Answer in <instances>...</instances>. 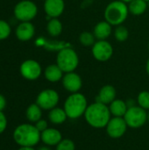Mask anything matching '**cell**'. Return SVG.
<instances>
[{"label": "cell", "instance_id": "obj_16", "mask_svg": "<svg viewBox=\"0 0 149 150\" xmlns=\"http://www.w3.org/2000/svg\"><path fill=\"white\" fill-rule=\"evenodd\" d=\"M35 33L34 26L29 21L22 22L16 29V36L21 41H27L31 40Z\"/></svg>", "mask_w": 149, "mask_h": 150}, {"label": "cell", "instance_id": "obj_3", "mask_svg": "<svg viewBox=\"0 0 149 150\" xmlns=\"http://www.w3.org/2000/svg\"><path fill=\"white\" fill-rule=\"evenodd\" d=\"M88 107V102L85 96L80 92L71 93L64 102V111L68 119L77 120L84 115Z\"/></svg>", "mask_w": 149, "mask_h": 150}, {"label": "cell", "instance_id": "obj_1", "mask_svg": "<svg viewBox=\"0 0 149 150\" xmlns=\"http://www.w3.org/2000/svg\"><path fill=\"white\" fill-rule=\"evenodd\" d=\"M84 118L86 122L94 128H104L111 120V112L107 105L95 102L88 105Z\"/></svg>", "mask_w": 149, "mask_h": 150}, {"label": "cell", "instance_id": "obj_34", "mask_svg": "<svg viewBox=\"0 0 149 150\" xmlns=\"http://www.w3.org/2000/svg\"><path fill=\"white\" fill-rule=\"evenodd\" d=\"M38 150H52L50 148H49V146H42V147H40V148H39V149Z\"/></svg>", "mask_w": 149, "mask_h": 150}, {"label": "cell", "instance_id": "obj_24", "mask_svg": "<svg viewBox=\"0 0 149 150\" xmlns=\"http://www.w3.org/2000/svg\"><path fill=\"white\" fill-rule=\"evenodd\" d=\"M114 36L115 39L119 41V42H123L125 40H127L128 36H129V32L127 30V28L122 25H119L117 26V28L114 31Z\"/></svg>", "mask_w": 149, "mask_h": 150}, {"label": "cell", "instance_id": "obj_33", "mask_svg": "<svg viewBox=\"0 0 149 150\" xmlns=\"http://www.w3.org/2000/svg\"><path fill=\"white\" fill-rule=\"evenodd\" d=\"M18 150H35L33 147H20Z\"/></svg>", "mask_w": 149, "mask_h": 150}, {"label": "cell", "instance_id": "obj_12", "mask_svg": "<svg viewBox=\"0 0 149 150\" xmlns=\"http://www.w3.org/2000/svg\"><path fill=\"white\" fill-rule=\"evenodd\" d=\"M61 81L64 89L70 93L78 92L83 86V81L81 76L74 71L66 73L63 76Z\"/></svg>", "mask_w": 149, "mask_h": 150}, {"label": "cell", "instance_id": "obj_39", "mask_svg": "<svg viewBox=\"0 0 149 150\" xmlns=\"http://www.w3.org/2000/svg\"><path fill=\"white\" fill-rule=\"evenodd\" d=\"M145 1H147V2H148L149 0H145Z\"/></svg>", "mask_w": 149, "mask_h": 150}, {"label": "cell", "instance_id": "obj_27", "mask_svg": "<svg viewBox=\"0 0 149 150\" xmlns=\"http://www.w3.org/2000/svg\"><path fill=\"white\" fill-rule=\"evenodd\" d=\"M55 150H76V146L73 141L69 139H62L56 146Z\"/></svg>", "mask_w": 149, "mask_h": 150}, {"label": "cell", "instance_id": "obj_11", "mask_svg": "<svg viewBox=\"0 0 149 150\" xmlns=\"http://www.w3.org/2000/svg\"><path fill=\"white\" fill-rule=\"evenodd\" d=\"M41 71L40 63L34 60H26L22 62L20 66V73L22 76L30 81L38 79L41 75Z\"/></svg>", "mask_w": 149, "mask_h": 150}, {"label": "cell", "instance_id": "obj_37", "mask_svg": "<svg viewBox=\"0 0 149 150\" xmlns=\"http://www.w3.org/2000/svg\"><path fill=\"white\" fill-rule=\"evenodd\" d=\"M148 121L149 122V110H148Z\"/></svg>", "mask_w": 149, "mask_h": 150}, {"label": "cell", "instance_id": "obj_14", "mask_svg": "<svg viewBox=\"0 0 149 150\" xmlns=\"http://www.w3.org/2000/svg\"><path fill=\"white\" fill-rule=\"evenodd\" d=\"M65 4L63 0H45L44 9L49 18H58L64 11Z\"/></svg>", "mask_w": 149, "mask_h": 150}, {"label": "cell", "instance_id": "obj_26", "mask_svg": "<svg viewBox=\"0 0 149 150\" xmlns=\"http://www.w3.org/2000/svg\"><path fill=\"white\" fill-rule=\"evenodd\" d=\"M137 104L145 110H149V91H143L137 97Z\"/></svg>", "mask_w": 149, "mask_h": 150}, {"label": "cell", "instance_id": "obj_22", "mask_svg": "<svg viewBox=\"0 0 149 150\" xmlns=\"http://www.w3.org/2000/svg\"><path fill=\"white\" fill-rule=\"evenodd\" d=\"M25 116L26 119L32 122V123H35L38 120H40L41 119L42 116V109L35 103V104H32L30 105L25 112Z\"/></svg>", "mask_w": 149, "mask_h": 150}, {"label": "cell", "instance_id": "obj_25", "mask_svg": "<svg viewBox=\"0 0 149 150\" xmlns=\"http://www.w3.org/2000/svg\"><path fill=\"white\" fill-rule=\"evenodd\" d=\"M79 40L83 46H85V47L93 46L95 43V36L93 33L90 32H83L80 34Z\"/></svg>", "mask_w": 149, "mask_h": 150}, {"label": "cell", "instance_id": "obj_15", "mask_svg": "<svg viewBox=\"0 0 149 150\" xmlns=\"http://www.w3.org/2000/svg\"><path fill=\"white\" fill-rule=\"evenodd\" d=\"M116 95L117 93L115 88L112 85L106 84L100 89L97 96L96 97L95 102L102 103L105 105H110L113 100L116 99Z\"/></svg>", "mask_w": 149, "mask_h": 150}, {"label": "cell", "instance_id": "obj_8", "mask_svg": "<svg viewBox=\"0 0 149 150\" xmlns=\"http://www.w3.org/2000/svg\"><path fill=\"white\" fill-rule=\"evenodd\" d=\"M60 100L58 92L52 89H47L40 91L36 98V104L45 111H50L57 106Z\"/></svg>", "mask_w": 149, "mask_h": 150}, {"label": "cell", "instance_id": "obj_6", "mask_svg": "<svg viewBox=\"0 0 149 150\" xmlns=\"http://www.w3.org/2000/svg\"><path fill=\"white\" fill-rule=\"evenodd\" d=\"M123 118L129 127L140 128L148 122V112L141 106L135 105L128 108Z\"/></svg>", "mask_w": 149, "mask_h": 150}, {"label": "cell", "instance_id": "obj_9", "mask_svg": "<svg viewBox=\"0 0 149 150\" xmlns=\"http://www.w3.org/2000/svg\"><path fill=\"white\" fill-rule=\"evenodd\" d=\"M105 127L106 133L111 138L119 139L126 134L128 126L123 117H113L111 118Z\"/></svg>", "mask_w": 149, "mask_h": 150}, {"label": "cell", "instance_id": "obj_36", "mask_svg": "<svg viewBox=\"0 0 149 150\" xmlns=\"http://www.w3.org/2000/svg\"><path fill=\"white\" fill-rule=\"evenodd\" d=\"M121 1H123V2H125V3H129V2H131V1H133V0H121Z\"/></svg>", "mask_w": 149, "mask_h": 150}, {"label": "cell", "instance_id": "obj_19", "mask_svg": "<svg viewBox=\"0 0 149 150\" xmlns=\"http://www.w3.org/2000/svg\"><path fill=\"white\" fill-rule=\"evenodd\" d=\"M109 109L113 117H124L128 107L126 101L122 99H115L109 105Z\"/></svg>", "mask_w": 149, "mask_h": 150}, {"label": "cell", "instance_id": "obj_31", "mask_svg": "<svg viewBox=\"0 0 149 150\" xmlns=\"http://www.w3.org/2000/svg\"><path fill=\"white\" fill-rule=\"evenodd\" d=\"M5 106H6V99L3 95L0 94V112H3Z\"/></svg>", "mask_w": 149, "mask_h": 150}, {"label": "cell", "instance_id": "obj_7", "mask_svg": "<svg viewBox=\"0 0 149 150\" xmlns=\"http://www.w3.org/2000/svg\"><path fill=\"white\" fill-rule=\"evenodd\" d=\"M37 12L38 8L36 4L30 0L20 1L14 8L15 17L22 22L32 20L37 15Z\"/></svg>", "mask_w": 149, "mask_h": 150}, {"label": "cell", "instance_id": "obj_28", "mask_svg": "<svg viewBox=\"0 0 149 150\" xmlns=\"http://www.w3.org/2000/svg\"><path fill=\"white\" fill-rule=\"evenodd\" d=\"M11 33V26L4 20H0V40L9 37Z\"/></svg>", "mask_w": 149, "mask_h": 150}, {"label": "cell", "instance_id": "obj_30", "mask_svg": "<svg viewBox=\"0 0 149 150\" xmlns=\"http://www.w3.org/2000/svg\"><path fill=\"white\" fill-rule=\"evenodd\" d=\"M7 127V119L3 112H0V134H3Z\"/></svg>", "mask_w": 149, "mask_h": 150}, {"label": "cell", "instance_id": "obj_23", "mask_svg": "<svg viewBox=\"0 0 149 150\" xmlns=\"http://www.w3.org/2000/svg\"><path fill=\"white\" fill-rule=\"evenodd\" d=\"M47 33L52 36H58L62 32V24L57 18L50 19L47 25Z\"/></svg>", "mask_w": 149, "mask_h": 150}, {"label": "cell", "instance_id": "obj_29", "mask_svg": "<svg viewBox=\"0 0 149 150\" xmlns=\"http://www.w3.org/2000/svg\"><path fill=\"white\" fill-rule=\"evenodd\" d=\"M34 126H35V127H36V128H37L40 133H42L43 131H45L46 129H47V128H48L47 121V120H42V119H40V120H38L37 122H35Z\"/></svg>", "mask_w": 149, "mask_h": 150}, {"label": "cell", "instance_id": "obj_17", "mask_svg": "<svg viewBox=\"0 0 149 150\" xmlns=\"http://www.w3.org/2000/svg\"><path fill=\"white\" fill-rule=\"evenodd\" d=\"M112 25L107 21H101L94 27L93 34L98 40H105L112 34Z\"/></svg>", "mask_w": 149, "mask_h": 150}, {"label": "cell", "instance_id": "obj_18", "mask_svg": "<svg viewBox=\"0 0 149 150\" xmlns=\"http://www.w3.org/2000/svg\"><path fill=\"white\" fill-rule=\"evenodd\" d=\"M63 71L57 64H51L47 66L45 69L44 75L47 81L51 83H56L62 79L63 77Z\"/></svg>", "mask_w": 149, "mask_h": 150}, {"label": "cell", "instance_id": "obj_2", "mask_svg": "<svg viewBox=\"0 0 149 150\" xmlns=\"http://www.w3.org/2000/svg\"><path fill=\"white\" fill-rule=\"evenodd\" d=\"M14 142L20 147H34L40 141V132L32 124L18 125L13 131Z\"/></svg>", "mask_w": 149, "mask_h": 150}, {"label": "cell", "instance_id": "obj_5", "mask_svg": "<svg viewBox=\"0 0 149 150\" xmlns=\"http://www.w3.org/2000/svg\"><path fill=\"white\" fill-rule=\"evenodd\" d=\"M78 63V54L71 47H63L59 51L56 58V64L64 73L73 72L77 68Z\"/></svg>", "mask_w": 149, "mask_h": 150}, {"label": "cell", "instance_id": "obj_35", "mask_svg": "<svg viewBox=\"0 0 149 150\" xmlns=\"http://www.w3.org/2000/svg\"><path fill=\"white\" fill-rule=\"evenodd\" d=\"M146 71H147V73L148 74L149 76V58L148 62H147V64H146Z\"/></svg>", "mask_w": 149, "mask_h": 150}, {"label": "cell", "instance_id": "obj_20", "mask_svg": "<svg viewBox=\"0 0 149 150\" xmlns=\"http://www.w3.org/2000/svg\"><path fill=\"white\" fill-rule=\"evenodd\" d=\"M68 119V116L64 111V109L60 107H54V109L49 111L48 120L54 125H61Z\"/></svg>", "mask_w": 149, "mask_h": 150}, {"label": "cell", "instance_id": "obj_4", "mask_svg": "<svg viewBox=\"0 0 149 150\" xmlns=\"http://www.w3.org/2000/svg\"><path fill=\"white\" fill-rule=\"evenodd\" d=\"M129 14L128 5L126 3L117 0L110 3L105 10V21L110 23L112 25H119L123 24L127 18Z\"/></svg>", "mask_w": 149, "mask_h": 150}, {"label": "cell", "instance_id": "obj_21", "mask_svg": "<svg viewBox=\"0 0 149 150\" xmlns=\"http://www.w3.org/2000/svg\"><path fill=\"white\" fill-rule=\"evenodd\" d=\"M148 8V2L145 0H133L129 2L128 4L129 12L135 16H140L143 14Z\"/></svg>", "mask_w": 149, "mask_h": 150}, {"label": "cell", "instance_id": "obj_10", "mask_svg": "<svg viewBox=\"0 0 149 150\" xmlns=\"http://www.w3.org/2000/svg\"><path fill=\"white\" fill-rule=\"evenodd\" d=\"M92 54L96 60L106 62L112 56L113 47L112 44L106 40H97L92 47Z\"/></svg>", "mask_w": 149, "mask_h": 150}, {"label": "cell", "instance_id": "obj_32", "mask_svg": "<svg viewBox=\"0 0 149 150\" xmlns=\"http://www.w3.org/2000/svg\"><path fill=\"white\" fill-rule=\"evenodd\" d=\"M126 105H127V107H128V108H130V107H133V106H135V105H135V101H134L133 99H132V98L127 99V100L126 101Z\"/></svg>", "mask_w": 149, "mask_h": 150}, {"label": "cell", "instance_id": "obj_40", "mask_svg": "<svg viewBox=\"0 0 149 150\" xmlns=\"http://www.w3.org/2000/svg\"><path fill=\"white\" fill-rule=\"evenodd\" d=\"M148 47H149V42H148Z\"/></svg>", "mask_w": 149, "mask_h": 150}, {"label": "cell", "instance_id": "obj_13", "mask_svg": "<svg viewBox=\"0 0 149 150\" xmlns=\"http://www.w3.org/2000/svg\"><path fill=\"white\" fill-rule=\"evenodd\" d=\"M62 140L61 133L52 127H48L42 133H40V141L47 146H57Z\"/></svg>", "mask_w": 149, "mask_h": 150}, {"label": "cell", "instance_id": "obj_38", "mask_svg": "<svg viewBox=\"0 0 149 150\" xmlns=\"http://www.w3.org/2000/svg\"><path fill=\"white\" fill-rule=\"evenodd\" d=\"M148 8H149V1L148 2Z\"/></svg>", "mask_w": 149, "mask_h": 150}]
</instances>
